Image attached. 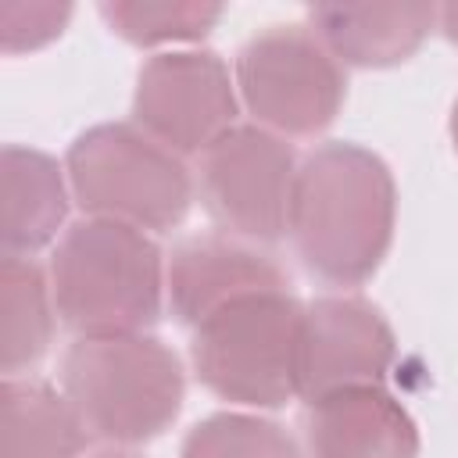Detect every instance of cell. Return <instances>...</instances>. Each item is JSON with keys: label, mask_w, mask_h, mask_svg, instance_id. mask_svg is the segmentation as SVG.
<instances>
[{"label": "cell", "mask_w": 458, "mask_h": 458, "mask_svg": "<svg viewBox=\"0 0 458 458\" xmlns=\"http://www.w3.org/2000/svg\"><path fill=\"white\" fill-rule=\"evenodd\" d=\"M89 429L64 390L36 376H4L0 458H82Z\"/></svg>", "instance_id": "5bb4252c"}, {"label": "cell", "mask_w": 458, "mask_h": 458, "mask_svg": "<svg viewBox=\"0 0 458 458\" xmlns=\"http://www.w3.org/2000/svg\"><path fill=\"white\" fill-rule=\"evenodd\" d=\"M68 186L93 218H114L143 233L175 229L193 200V175L179 154L136 122H104L68 147Z\"/></svg>", "instance_id": "5b68a950"}, {"label": "cell", "mask_w": 458, "mask_h": 458, "mask_svg": "<svg viewBox=\"0 0 458 458\" xmlns=\"http://www.w3.org/2000/svg\"><path fill=\"white\" fill-rule=\"evenodd\" d=\"M297 165L301 161L283 136L254 122L233 125L200 154L197 190L208 215L225 233L276 243L290 233Z\"/></svg>", "instance_id": "52a82bcc"}, {"label": "cell", "mask_w": 458, "mask_h": 458, "mask_svg": "<svg viewBox=\"0 0 458 458\" xmlns=\"http://www.w3.org/2000/svg\"><path fill=\"white\" fill-rule=\"evenodd\" d=\"M304 304L290 290L243 293L193 326L190 361L197 379L222 401L243 408H283L301 397Z\"/></svg>", "instance_id": "277c9868"}, {"label": "cell", "mask_w": 458, "mask_h": 458, "mask_svg": "<svg viewBox=\"0 0 458 458\" xmlns=\"http://www.w3.org/2000/svg\"><path fill=\"white\" fill-rule=\"evenodd\" d=\"M61 390L89 437L111 447H136L179 419L186 372L179 354L150 333L75 336L61 358Z\"/></svg>", "instance_id": "3957f363"}, {"label": "cell", "mask_w": 458, "mask_h": 458, "mask_svg": "<svg viewBox=\"0 0 458 458\" xmlns=\"http://www.w3.org/2000/svg\"><path fill=\"white\" fill-rule=\"evenodd\" d=\"M304 404L311 458H419V426L383 383L340 386Z\"/></svg>", "instance_id": "8fae6325"}, {"label": "cell", "mask_w": 458, "mask_h": 458, "mask_svg": "<svg viewBox=\"0 0 458 458\" xmlns=\"http://www.w3.org/2000/svg\"><path fill=\"white\" fill-rule=\"evenodd\" d=\"M68 190L72 186H64V168L57 165V157L36 147L7 143L0 154L4 254L32 258L47 243H54L68 215Z\"/></svg>", "instance_id": "4fadbf2b"}, {"label": "cell", "mask_w": 458, "mask_h": 458, "mask_svg": "<svg viewBox=\"0 0 458 458\" xmlns=\"http://www.w3.org/2000/svg\"><path fill=\"white\" fill-rule=\"evenodd\" d=\"M236 89L254 125L290 140L315 136L344 107V64L304 25H272L236 54Z\"/></svg>", "instance_id": "8992f818"}, {"label": "cell", "mask_w": 458, "mask_h": 458, "mask_svg": "<svg viewBox=\"0 0 458 458\" xmlns=\"http://www.w3.org/2000/svg\"><path fill=\"white\" fill-rule=\"evenodd\" d=\"M132 122L172 154H204L236 125V79L215 50H161L143 61Z\"/></svg>", "instance_id": "ba28073f"}, {"label": "cell", "mask_w": 458, "mask_h": 458, "mask_svg": "<svg viewBox=\"0 0 458 458\" xmlns=\"http://www.w3.org/2000/svg\"><path fill=\"white\" fill-rule=\"evenodd\" d=\"M286 286L290 279L279 261L229 233L186 236L182 243H175L165 265V293L172 315L190 329L243 293Z\"/></svg>", "instance_id": "30bf717a"}, {"label": "cell", "mask_w": 458, "mask_h": 458, "mask_svg": "<svg viewBox=\"0 0 458 458\" xmlns=\"http://www.w3.org/2000/svg\"><path fill=\"white\" fill-rule=\"evenodd\" d=\"M437 25H440V32H444L451 43H458V4H444V7L437 11Z\"/></svg>", "instance_id": "d6986e66"}, {"label": "cell", "mask_w": 458, "mask_h": 458, "mask_svg": "<svg viewBox=\"0 0 458 458\" xmlns=\"http://www.w3.org/2000/svg\"><path fill=\"white\" fill-rule=\"evenodd\" d=\"M437 11L433 4H315L308 7V29L340 64L390 68L426 43Z\"/></svg>", "instance_id": "7c38bea8"}, {"label": "cell", "mask_w": 458, "mask_h": 458, "mask_svg": "<svg viewBox=\"0 0 458 458\" xmlns=\"http://www.w3.org/2000/svg\"><path fill=\"white\" fill-rule=\"evenodd\" d=\"M89 458H143V454L132 451V447H104V451H97V454H89Z\"/></svg>", "instance_id": "ffe728a7"}, {"label": "cell", "mask_w": 458, "mask_h": 458, "mask_svg": "<svg viewBox=\"0 0 458 458\" xmlns=\"http://www.w3.org/2000/svg\"><path fill=\"white\" fill-rule=\"evenodd\" d=\"M54 308L79 336L143 333L165 301V258L150 233L114 218H79L50 258Z\"/></svg>", "instance_id": "7a4b0ae2"}, {"label": "cell", "mask_w": 458, "mask_h": 458, "mask_svg": "<svg viewBox=\"0 0 458 458\" xmlns=\"http://www.w3.org/2000/svg\"><path fill=\"white\" fill-rule=\"evenodd\" d=\"M54 290L50 272L32 258L4 254L0 261V365L4 376L32 369L54 340Z\"/></svg>", "instance_id": "9a60e30c"}, {"label": "cell", "mask_w": 458, "mask_h": 458, "mask_svg": "<svg viewBox=\"0 0 458 458\" xmlns=\"http://www.w3.org/2000/svg\"><path fill=\"white\" fill-rule=\"evenodd\" d=\"M397 186L379 154L336 140L315 147L293 179L290 240L301 265L329 286L376 276L394 243Z\"/></svg>", "instance_id": "6da1fadb"}, {"label": "cell", "mask_w": 458, "mask_h": 458, "mask_svg": "<svg viewBox=\"0 0 458 458\" xmlns=\"http://www.w3.org/2000/svg\"><path fill=\"white\" fill-rule=\"evenodd\" d=\"M451 143H454V150H458V100H454V107H451Z\"/></svg>", "instance_id": "44dd1931"}, {"label": "cell", "mask_w": 458, "mask_h": 458, "mask_svg": "<svg viewBox=\"0 0 458 458\" xmlns=\"http://www.w3.org/2000/svg\"><path fill=\"white\" fill-rule=\"evenodd\" d=\"M222 4H193V0H114L100 4V18L114 36L132 47H165V43H197L218 21Z\"/></svg>", "instance_id": "2e32d148"}, {"label": "cell", "mask_w": 458, "mask_h": 458, "mask_svg": "<svg viewBox=\"0 0 458 458\" xmlns=\"http://www.w3.org/2000/svg\"><path fill=\"white\" fill-rule=\"evenodd\" d=\"M179 458H301V451L297 440L272 419L215 411L186 433Z\"/></svg>", "instance_id": "e0dca14e"}, {"label": "cell", "mask_w": 458, "mask_h": 458, "mask_svg": "<svg viewBox=\"0 0 458 458\" xmlns=\"http://www.w3.org/2000/svg\"><path fill=\"white\" fill-rule=\"evenodd\" d=\"M72 18V4L54 0H4L0 4V47L4 54H29L54 43Z\"/></svg>", "instance_id": "ac0fdd59"}, {"label": "cell", "mask_w": 458, "mask_h": 458, "mask_svg": "<svg viewBox=\"0 0 458 458\" xmlns=\"http://www.w3.org/2000/svg\"><path fill=\"white\" fill-rule=\"evenodd\" d=\"M397 358V336L383 311L358 293H326L304 304L297 386L301 401L340 386L383 383Z\"/></svg>", "instance_id": "9c48e42d"}]
</instances>
